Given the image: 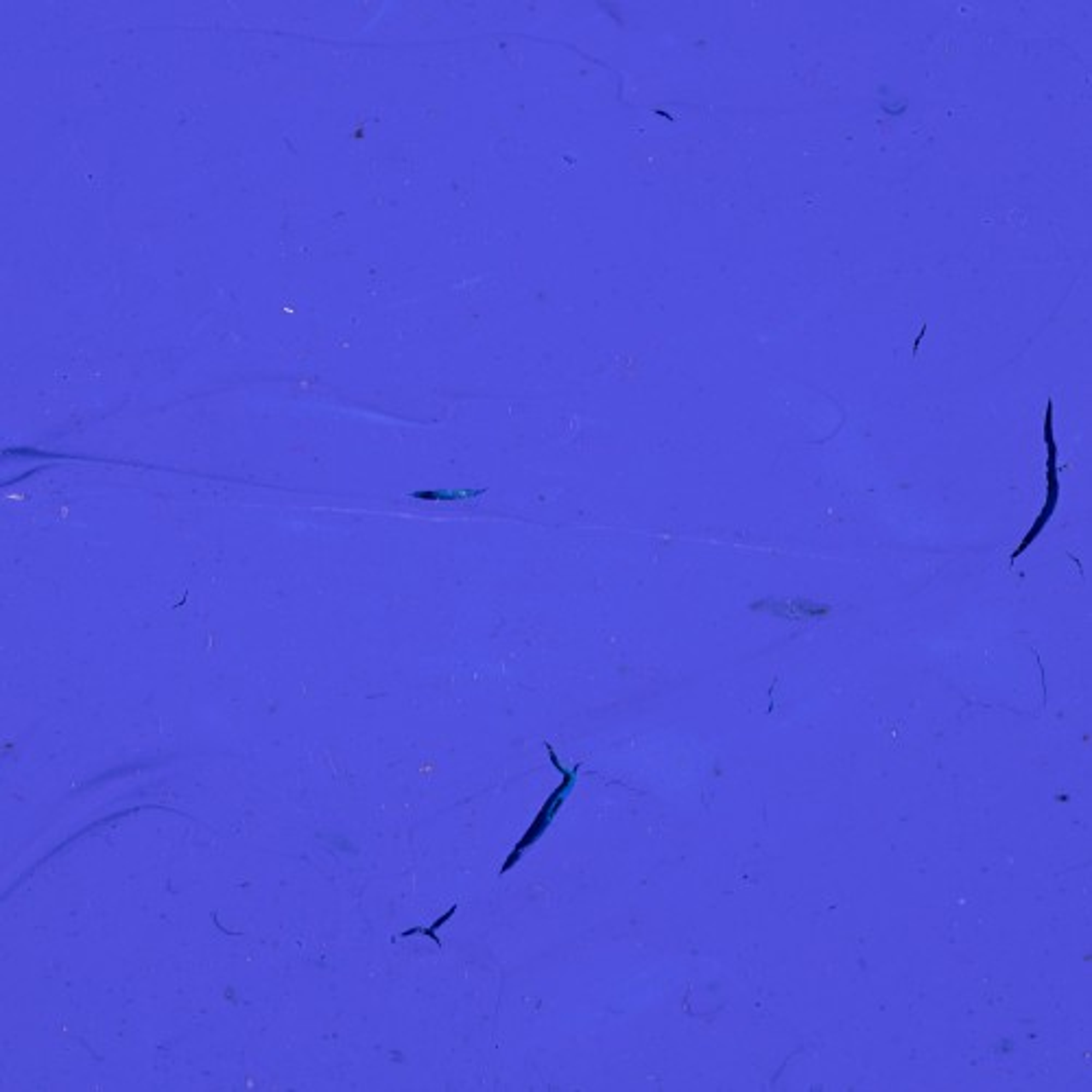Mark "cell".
<instances>
[{
	"label": "cell",
	"mask_w": 1092,
	"mask_h": 1092,
	"mask_svg": "<svg viewBox=\"0 0 1092 1092\" xmlns=\"http://www.w3.org/2000/svg\"><path fill=\"white\" fill-rule=\"evenodd\" d=\"M544 747H546V754H549V758H551V762H553L555 769H558L559 774H562V780H559V785L555 786L553 791H551L549 796H546L544 804L540 806V811L535 813V817L531 820L529 828L524 831V835L520 837L518 844H516L514 848H511V852L507 855V859H505L503 867H500V872H499L500 876L507 874V872H510L511 867H516V865H518L520 861L524 859V855H527V852H529L535 844H540V841H542V837L546 835V832H549V828L553 826L555 817L559 815V811H562L564 804H566V800H569L570 793H573L575 786H577V782H579V771H581V765L577 762V765H573V767H564L562 762H559V758H558V754H555L553 747H551L549 743H544Z\"/></svg>",
	"instance_id": "1"
},
{
	"label": "cell",
	"mask_w": 1092,
	"mask_h": 1092,
	"mask_svg": "<svg viewBox=\"0 0 1092 1092\" xmlns=\"http://www.w3.org/2000/svg\"><path fill=\"white\" fill-rule=\"evenodd\" d=\"M1044 444H1047V494H1044V503L1040 507V514L1036 516V520L1031 523L1029 531L1025 534V538L1020 540L1019 546L1012 551V558H1009V564H1016L1019 555H1023L1025 551L1031 546L1036 540L1040 538L1044 529L1048 527V523L1053 520L1055 511H1058V503H1060V465H1058V441H1055V430H1053V402L1048 400L1047 405V416H1044Z\"/></svg>",
	"instance_id": "2"
},
{
	"label": "cell",
	"mask_w": 1092,
	"mask_h": 1092,
	"mask_svg": "<svg viewBox=\"0 0 1092 1092\" xmlns=\"http://www.w3.org/2000/svg\"><path fill=\"white\" fill-rule=\"evenodd\" d=\"M754 610H771L774 614H780L785 618H806V616H824L828 614V608L826 605H817V604H806V601H778V604H771V601H762L758 605H751Z\"/></svg>",
	"instance_id": "3"
},
{
	"label": "cell",
	"mask_w": 1092,
	"mask_h": 1092,
	"mask_svg": "<svg viewBox=\"0 0 1092 1092\" xmlns=\"http://www.w3.org/2000/svg\"><path fill=\"white\" fill-rule=\"evenodd\" d=\"M455 914H457V905H453V907H450L448 911H446L444 915H441V918H437L435 922H433V925L429 926V929H424V926H416V929L405 931V933H402V937H411V935H429V937L435 939V944L440 946V949H444V942H441V937H437L435 931H437V929H441V926H444L446 922H448V920L453 918V915H455Z\"/></svg>",
	"instance_id": "4"
},
{
	"label": "cell",
	"mask_w": 1092,
	"mask_h": 1092,
	"mask_svg": "<svg viewBox=\"0 0 1092 1092\" xmlns=\"http://www.w3.org/2000/svg\"><path fill=\"white\" fill-rule=\"evenodd\" d=\"M416 499H424V500H461L464 494L461 492H416Z\"/></svg>",
	"instance_id": "5"
}]
</instances>
